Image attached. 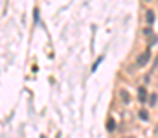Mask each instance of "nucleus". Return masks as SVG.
Returning a JSON list of instances; mask_svg holds the SVG:
<instances>
[{"instance_id":"f257e3e1","label":"nucleus","mask_w":158,"mask_h":138,"mask_svg":"<svg viewBox=\"0 0 158 138\" xmlns=\"http://www.w3.org/2000/svg\"><path fill=\"white\" fill-rule=\"evenodd\" d=\"M149 59H151V52L147 50V52H143V53H142V55L138 57V65H140V66H145Z\"/></svg>"},{"instance_id":"f03ea898","label":"nucleus","mask_w":158,"mask_h":138,"mask_svg":"<svg viewBox=\"0 0 158 138\" xmlns=\"http://www.w3.org/2000/svg\"><path fill=\"white\" fill-rule=\"evenodd\" d=\"M147 98H149L147 89H145V87H140V89H138V99H140V103H145V101H147Z\"/></svg>"},{"instance_id":"7ed1b4c3","label":"nucleus","mask_w":158,"mask_h":138,"mask_svg":"<svg viewBox=\"0 0 158 138\" xmlns=\"http://www.w3.org/2000/svg\"><path fill=\"white\" fill-rule=\"evenodd\" d=\"M119 96H121V101H123V103H129V101H131V94H129V92H125L123 89L119 90Z\"/></svg>"},{"instance_id":"20e7f679","label":"nucleus","mask_w":158,"mask_h":138,"mask_svg":"<svg viewBox=\"0 0 158 138\" xmlns=\"http://www.w3.org/2000/svg\"><path fill=\"white\" fill-rule=\"evenodd\" d=\"M107 131H110V133H112V131H116V122H114L112 118H109V120H107Z\"/></svg>"},{"instance_id":"39448f33","label":"nucleus","mask_w":158,"mask_h":138,"mask_svg":"<svg viewBox=\"0 0 158 138\" xmlns=\"http://www.w3.org/2000/svg\"><path fill=\"white\" fill-rule=\"evenodd\" d=\"M145 20H147V24H153V22H155V13H153L151 9L145 13Z\"/></svg>"},{"instance_id":"423d86ee","label":"nucleus","mask_w":158,"mask_h":138,"mask_svg":"<svg viewBox=\"0 0 158 138\" xmlns=\"http://www.w3.org/2000/svg\"><path fill=\"white\" fill-rule=\"evenodd\" d=\"M147 101H149V105H151V107H155V105H156V101H158V96H156V94H151V96L147 98Z\"/></svg>"},{"instance_id":"0eeeda50","label":"nucleus","mask_w":158,"mask_h":138,"mask_svg":"<svg viewBox=\"0 0 158 138\" xmlns=\"http://www.w3.org/2000/svg\"><path fill=\"white\" fill-rule=\"evenodd\" d=\"M138 118L143 120V122H147V120H149V112H147V111H140V112H138Z\"/></svg>"},{"instance_id":"6e6552de","label":"nucleus","mask_w":158,"mask_h":138,"mask_svg":"<svg viewBox=\"0 0 158 138\" xmlns=\"http://www.w3.org/2000/svg\"><path fill=\"white\" fill-rule=\"evenodd\" d=\"M101 61H103V55H101V57H99V59H98V61L94 63V66H92V72H96V70H98V66L101 65Z\"/></svg>"},{"instance_id":"1a4fd4ad","label":"nucleus","mask_w":158,"mask_h":138,"mask_svg":"<svg viewBox=\"0 0 158 138\" xmlns=\"http://www.w3.org/2000/svg\"><path fill=\"white\" fill-rule=\"evenodd\" d=\"M147 2H151V0H147Z\"/></svg>"},{"instance_id":"9d476101","label":"nucleus","mask_w":158,"mask_h":138,"mask_svg":"<svg viewBox=\"0 0 158 138\" xmlns=\"http://www.w3.org/2000/svg\"><path fill=\"white\" fill-rule=\"evenodd\" d=\"M156 129H158V127H156Z\"/></svg>"}]
</instances>
